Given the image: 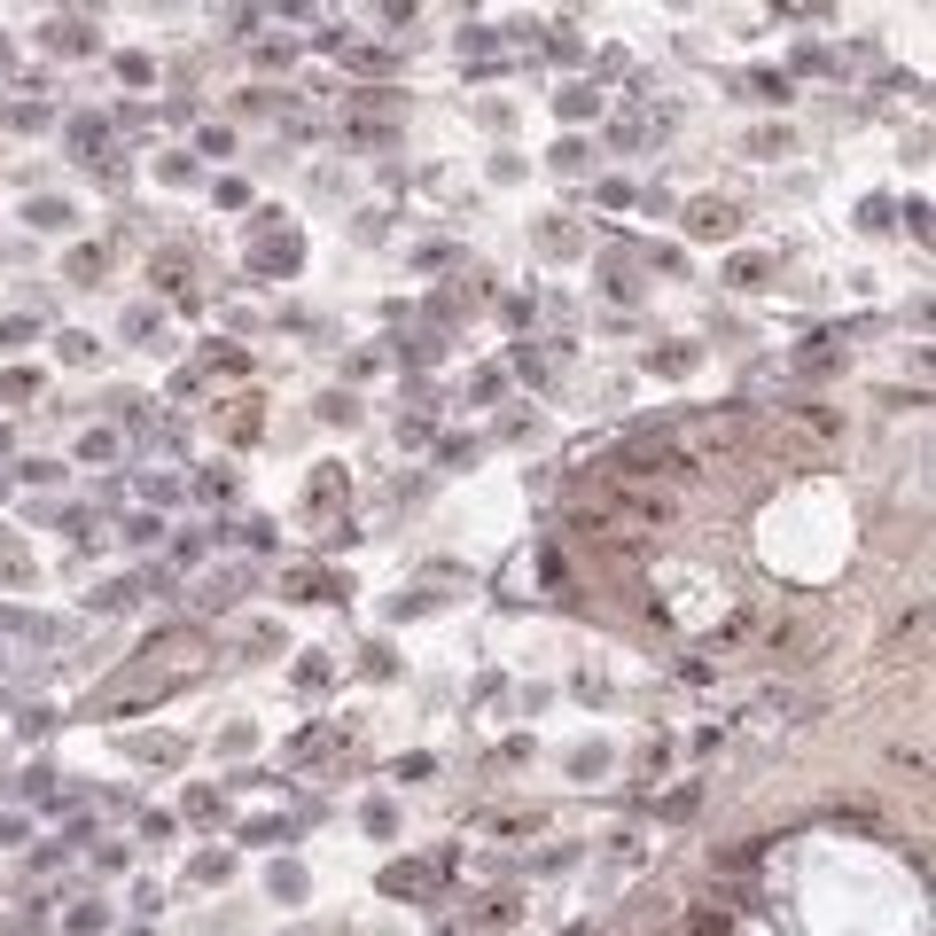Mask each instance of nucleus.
<instances>
[{
    "label": "nucleus",
    "instance_id": "2",
    "mask_svg": "<svg viewBox=\"0 0 936 936\" xmlns=\"http://www.w3.org/2000/svg\"><path fill=\"white\" fill-rule=\"evenodd\" d=\"M687 936H726V913H695V921H687Z\"/></svg>",
    "mask_w": 936,
    "mask_h": 936
},
{
    "label": "nucleus",
    "instance_id": "1",
    "mask_svg": "<svg viewBox=\"0 0 936 936\" xmlns=\"http://www.w3.org/2000/svg\"><path fill=\"white\" fill-rule=\"evenodd\" d=\"M695 234H734V211L726 203H695Z\"/></svg>",
    "mask_w": 936,
    "mask_h": 936
}]
</instances>
